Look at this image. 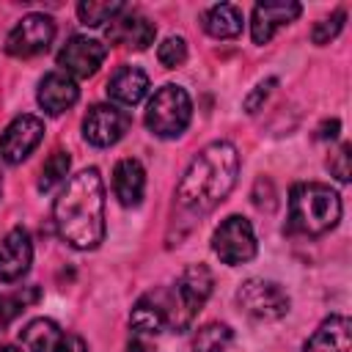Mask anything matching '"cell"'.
<instances>
[{
  "label": "cell",
  "mask_w": 352,
  "mask_h": 352,
  "mask_svg": "<svg viewBox=\"0 0 352 352\" xmlns=\"http://www.w3.org/2000/svg\"><path fill=\"white\" fill-rule=\"evenodd\" d=\"M52 223L58 236L77 250H91L104 239V184L96 168H85L66 182L55 198Z\"/></svg>",
  "instance_id": "6da1fadb"
},
{
  "label": "cell",
  "mask_w": 352,
  "mask_h": 352,
  "mask_svg": "<svg viewBox=\"0 0 352 352\" xmlns=\"http://www.w3.org/2000/svg\"><path fill=\"white\" fill-rule=\"evenodd\" d=\"M236 176H239V154L234 143L214 140L192 157L190 168L184 170L176 187V201L187 212L206 214L228 198V192L236 184Z\"/></svg>",
  "instance_id": "7a4b0ae2"
},
{
  "label": "cell",
  "mask_w": 352,
  "mask_h": 352,
  "mask_svg": "<svg viewBox=\"0 0 352 352\" xmlns=\"http://www.w3.org/2000/svg\"><path fill=\"white\" fill-rule=\"evenodd\" d=\"M341 220V195L319 182L294 184L289 192V234L322 236Z\"/></svg>",
  "instance_id": "3957f363"
},
{
  "label": "cell",
  "mask_w": 352,
  "mask_h": 352,
  "mask_svg": "<svg viewBox=\"0 0 352 352\" xmlns=\"http://www.w3.org/2000/svg\"><path fill=\"white\" fill-rule=\"evenodd\" d=\"M192 118V102L182 85H162L146 104V126L157 138H179Z\"/></svg>",
  "instance_id": "277c9868"
},
{
  "label": "cell",
  "mask_w": 352,
  "mask_h": 352,
  "mask_svg": "<svg viewBox=\"0 0 352 352\" xmlns=\"http://www.w3.org/2000/svg\"><path fill=\"white\" fill-rule=\"evenodd\" d=\"M236 305L256 322H275L289 314V294L280 283L264 278H248L236 289Z\"/></svg>",
  "instance_id": "5b68a950"
},
{
  "label": "cell",
  "mask_w": 352,
  "mask_h": 352,
  "mask_svg": "<svg viewBox=\"0 0 352 352\" xmlns=\"http://www.w3.org/2000/svg\"><path fill=\"white\" fill-rule=\"evenodd\" d=\"M256 234H253V226L250 220H245L242 214H231L226 217L214 234H212V250L214 256L228 264V267H236V264H245L256 256Z\"/></svg>",
  "instance_id": "8992f818"
},
{
  "label": "cell",
  "mask_w": 352,
  "mask_h": 352,
  "mask_svg": "<svg viewBox=\"0 0 352 352\" xmlns=\"http://www.w3.org/2000/svg\"><path fill=\"white\" fill-rule=\"evenodd\" d=\"M212 286H214V278L209 272V267L204 264H190L182 278L176 280L173 286V300H176V314H179V333H184L195 314L201 311V305L209 300L212 294Z\"/></svg>",
  "instance_id": "52a82bcc"
},
{
  "label": "cell",
  "mask_w": 352,
  "mask_h": 352,
  "mask_svg": "<svg viewBox=\"0 0 352 352\" xmlns=\"http://www.w3.org/2000/svg\"><path fill=\"white\" fill-rule=\"evenodd\" d=\"M55 38V22L47 14H25L6 38V52L14 58H33L50 50Z\"/></svg>",
  "instance_id": "ba28073f"
},
{
  "label": "cell",
  "mask_w": 352,
  "mask_h": 352,
  "mask_svg": "<svg viewBox=\"0 0 352 352\" xmlns=\"http://www.w3.org/2000/svg\"><path fill=\"white\" fill-rule=\"evenodd\" d=\"M129 124L132 118L126 110L116 104H94L82 118V138L96 148H107L126 135Z\"/></svg>",
  "instance_id": "9c48e42d"
},
{
  "label": "cell",
  "mask_w": 352,
  "mask_h": 352,
  "mask_svg": "<svg viewBox=\"0 0 352 352\" xmlns=\"http://www.w3.org/2000/svg\"><path fill=\"white\" fill-rule=\"evenodd\" d=\"M22 344L28 352H88L85 341L69 330H63L52 319H33L22 327Z\"/></svg>",
  "instance_id": "30bf717a"
},
{
  "label": "cell",
  "mask_w": 352,
  "mask_h": 352,
  "mask_svg": "<svg viewBox=\"0 0 352 352\" xmlns=\"http://www.w3.org/2000/svg\"><path fill=\"white\" fill-rule=\"evenodd\" d=\"M104 58H107V47L102 41L88 36H72L58 52V66L69 77H91L99 72Z\"/></svg>",
  "instance_id": "8fae6325"
},
{
  "label": "cell",
  "mask_w": 352,
  "mask_h": 352,
  "mask_svg": "<svg viewBox=\"0 0 352 352\" xmlns=\"http://www.w3.org/2000/svg\"><path fill=\"white\" fill-rule=\"evenodd\" d=\"M129 324L135 333L140 336H157L162 330H170L173 324V300H170V289L162 292H151L143 294L132 314H129Z\"/></svg>",
  "instance_id": "7c38bea8"
},
{
  "label": "cell",
  "mask_w": 352,
  "mask_h": 352,
  "mask_svg": "<svg viewBox=\"0 0 352 352\" xmlns=\"http://www.w3.org/2000/svg\"><path fill=\"white\" fill-rule=\"evenodd\" d=\"M44 138V121L36 116H16L0 135V160L8 165L22 162Z\"/></svg>",
  "instance_id": "4fadbf2b"
},
{
  "label": "cell",
  "mask_w": 352,
  "mask_h": 352,
  "mask_svg": "<svg viewBox=\"0 0 352 352\" xmlns=\"http://www.w3.org/2000/svg\"><path fill=\"white\" fill-rule=\"evenodd\" d=\"M33 261V242L30 234L16 226L6 234V239L0 242V280L3 283H14L19 280Z\"/></svg>",
  "instance_id": "5bb4252c"
},
{
  "label": "cell",
  "mask_w": 352,
  "mask_h": 352,
  "mask_svg": "<svg viewBox=\"0 0 352 352\" xmlns=\"http://www.w3.org/2000/svg\"><path fill=\"white\" fill-rule=\"evenodd\" d=\"M302 6L300 3H258L253 8V16H250V36L256 44H267L283 25L294 22L300 16Z\"/></svg>",
  "instance_id": "9a60e30c"
},
{
  "label": "cell",
  "mask_w": 352,
  "mask_h": 352,
  "mask_svg": "<svg viewBox=\"0 0 352 352\" xmlns=\"http://www.w3.org/2000/svg\"><path fill=\"white\" fill-rule=\"evenodd\" d=\"M154 36H157L154 22L129 8H124L107 28V38L113 44H121L129 50H146L148 44H154Z\"/></svg>",
  "instance_id": "2e32d148"
},
{
  "label": "cell",
  "mask_w": 352,
  "mask_h": 352,
  "mask_svg": "<svg viewBox=\"0 0 352 352\" xmlns=\"http://www.w3.org/2000/svg\"><path fill=\"white\" fill-rule=\"evenodd\" d=\"M302 352H352V322L341 314L327 316L305 341Z\"/></svg>",
  "instance_id": "e0dca14e"
},
{
  "label": "cell",
  "mask_w": 352,
  "mask_h": 352,
  "mask_svg": "<svg viewBox=\"0 0 352 352\" xmlns=\"http://www.w3.org/2000/svg\"><path fill=\"white\" fill-rule=\"evenodd\" d=\"M77 99H80V88H77L74 77H69V74H63V72H50V74H44V80L38 82V104H41L50 116L66 113Z\"/></svg>",
  "instance_id": "ac0fdd59"
},
{
  "label": "cell",
  "mask_w": 352,
  "mask_h": 352,
  "mask_svg": "<svg viewBox=\"0 0 352 352\" xmlns=\"http://www.w3.org/2000/svg\"><path fill=\"white\" fill-rule=\"evenodd\" d=\"M113 192L121 206H138L146 192V170L138 160H118L113 168Z\"/></svg>",
  "instance_id": "d6986e66"
},
{
  "label": "cell",
  "mask_w": 352,
  "mask_h": 352,
  "mask_svg": "<svg viewBox=\"0 0 352 352\" xmlns=\"http://www.w3.org/2000/svg\"><path fill=\"white\" fill-rule=\"evenodd\" d=\"M148 94V77L138 66H121L110 80H107V96L116 104L132 107Z\"/></svg>",
  "instance_id": "ffe728a7"
},
{
  "label": "cell",
  "mask_w": 352,
  "mask_h": 352,
  "mask_svg": "<svg viewBox=\"0 0 352 352\" xmlns=\"http://www.w3.org/2000/svg\"><path fill=\"white\" fill-rule=\"evenodd\" d=\"M201 22L212 38H236L242 33V11L228 3H217V6L206 8Z\"/></svg>",
  "instance_id": "44dd1931"
},
{
  "label": "cell",
  "mask_w": 352,
  "mask_h": 352,
  "mask_svg": "<svg viewBox=\"0 0 352 352\" xmlns=\"http://www.w3.org/2000/svg\"><path fill=\"white\" fill-rule=\"evenodd\" d=\"M231 338H234V330L228 324L209 322V324L198 327V333L192 336V352H226Z\"/></svg>",
  "instance_id": "7402d4cb"
},
{
  "label": "cell",
  "mask_w": 352,
  "mask_h": 352,
  "mask_svg": "<svg viewBox=\"0 0 352 352\" xmlns=\"http://www.w3.org/2000/svg\"><path fill=\"white\" fill-rule=\"evenodd\" d=\"M126 6L124 3H99V0H82L77 3V16L88 28H99L104 22H113Z\"/></svg>",
  "instance_id": "603a6c76"
},
{
  "label": "cell",
  "mask_w": 352,
  "mask_h": 352,
  "mask_svg": "<svg viewBox=\"0 0 352 352\" xmlns=\"http://www.w3.org/2000/svg\"><path fill=\"white\" fill-rule=\"evenodd\" d=\"M69 165H72V160H69V154H66V151H55V154H50V157H47V162H44V168H41L38 190H41V192H47V190H52L58 182H63V179H66V173H69Z\"/></svg>",
  "instance_id": "cb8c5ba5"
},
{
  "label": "cell",
  "mask_w": 352,
  "mask_h": 352,
  "mask_svg": "<svg viewBox=\"0 0 352 352\" xmlns=\"http://www.w3.org/2000/svg\"><path fill=\"white\" fill-rule=\"evenodd\" d=\"M38 297V292L36 289H30L28 294H22V292H16V294H0V333L25 311V305L30 302V300H36Z\"/></svg>",
  "instance_id": "d4e9b609"
},
{
  "label": "cell",
  "mask_w": 352,
  "mask_h": 352,
  "mask_svg": "<svg viewBox=\"0 0 352 352\" xmlns=\"http://www.w3.org/2000/svg\"><path fill=\"white\" fill-rule=\"evenodd\" d=\"M157 58L165 69H179L187 60V41L182 36H168L160 47H157Z\"/></svg>",
  "instance_id": "484cf974"
},
{
  "label": "cell",
  "mask_w": 352,
  "mask_h": 352,
  "mask_svg": "<svg viewBox=\"0 0 352 352\" xmlns=\"http://www.w3.org/2000/svg\"><path fill=\"white\" fill-rule=\"evenodd\" d=\"M344 19H346V14L344 11H336L333 16H324V19H319L316 25H314V30H311V41L314 44H319V47H324V44H330L338 33H341V28H344Z\"/></svg>",
  "instance_id": "4316f807"
},
{
  "label": "cell",
  "mask_w": 352,
  "mask_h": 352,
  "mask_svg": "<svg viewBox=\"0 0 352 352\" xmlns=\"http://www.w3.org/2000/svg\"><path fill=\"white\" fill-rule=\"evenodd\" d=\"M352 146L349 143H341L330 157H327V170L341 182V184H346L349 182V176H352Z\"/></svg>",
  "instance_id": "83f0119b"
},
{
  "label": "cell",
  "mask_w": 352,
  "mask_h": 352,
  "mask_svg": "<svg viewBox=\"0 0 352 352\" xmlns=\"http://www.w3.org/2000/svg\"><path fill=\"white\" fill-rule=\"evenodd\" d=\"M275 82H278L275 77H270L267 82H258V85H256V88H253V91L245 96V110H248V113L261 110V104L267 102V96H270V91L275 88Z\"/></svg>",
  "instance_id": "f1b7e54d"
},
{
  "label": "cell",
  "mask_w": 352,
  "mask_h": 352,
  "mask_svg": "<svg viewBox=\"0 0 352 352\" xmlns=\"http://www.w3.org/2000/svg\"><path fill=\"white\" fill-rule=\"evenodd\" d=\"M338 129H341V124H338V118H333V121H324L322 126H319V140H333L336 135H338Z\"/></svg>",
  "instance_id": "f546056e"
},
{
  "label": "cell",
  "mask_w": 352,
  "mask_h": 352,
  "mask_svg": "<svg viewBox=\"0 0 352 352\" xmlns=\"http://www.w3.org/2000/svg\"><path fill=\"white\" fill-rule=\"evenodd\" d=\"M0 352H22V349H16V346H11V344H6V346H0Z\"/></svg>",
  "instance_id": "4dcf8cb0"
},
{
  "label": "cell",
  "mask_w": 352,
  "mask_h": 352,
  "mask_svg": "<svg viewBox=\"0 0 352 352\" xmlns=\"http://www.w3.org/2000/svg\"><path fill=\"white\" fill-rule=\"evenodd\" d=\"M0 190H3V182H0Z\"/></svg>",
  "instance_id": "1f68e13d"
}]
</instances>
